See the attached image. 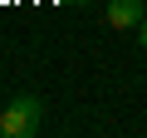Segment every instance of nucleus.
Returning a JSON list of instances; mask_svg holds the SVG:
<instances>
[{
  "instance_id": "f257e3e1",
  "label": "nucleus",
  "mask_w": 147,
  "mask_h": 138,
  "mask_svg": "<svg viewBox=\"0 0 147 138\" xmlns=\"http://www.w3.org/2000/svg\"><path fill=\"white\" fill-rule=\"evenodd\" d=\"M39 123H44V99L34 94H20L0 109V138H34Z\"/></svg>"
},
{
  "instance_id": "f03ea898",
  "label": "nucleus",
  "mask_w": 147,
  "mask_h": 138,
  "mask_svg": "<svg viewBox=\"0 0 147 138\" xmlns=\"http://www.w3.org/2000/svg\"><path fill=\"white\" fill-rule=\"evenodd\" d=\"M147 20V5L142 0H108V25L113 30H137Z\"/></svg>"
},
{
  "instance_id": "20e7f679",
  "label": "nucleus",
  "mask_w": 147,
  "mask_h": 138,
  "mask_svg": "<svg viewBox=\"0 0 147 138\" xmlns=\"http://www.w3.org/2000/svg\"><path fill=\"white\" fill-rule=\"evenodd\" d=\"M64 5H79V10H84V5H93V0H64Z\"/></svg>"
},
{
  "instance_id": "39448f33",
  "label": "nucleus",
  "mask_w": 147,
  "mask_h": 138,
  "mask_svg": "<svg viewBox=\"0 0 147 138\" xmlns=\"http://www.w3.org/2000/svg\"><path fill=\"white\" fill-rule=\"evenodd\" d=\"M142 5H147V0H142Z\"/></svg>"
},
{
  "instance_id": "7ed1b4c3",
  "label": "nucleus",
  "mask_w": 147,
  "mask_h": 138,
  "mask_svg": "<svg viewBox=\"0 0 147 138\" xmlns=\"http://www.w3.org/2000/svg\"><path fill=\"white\" fill-rule=\"evenodd\" d=\"M132 35H137V44H142V54H147V20H142V25H137Z\"/></svg>"
}]
</instances>
